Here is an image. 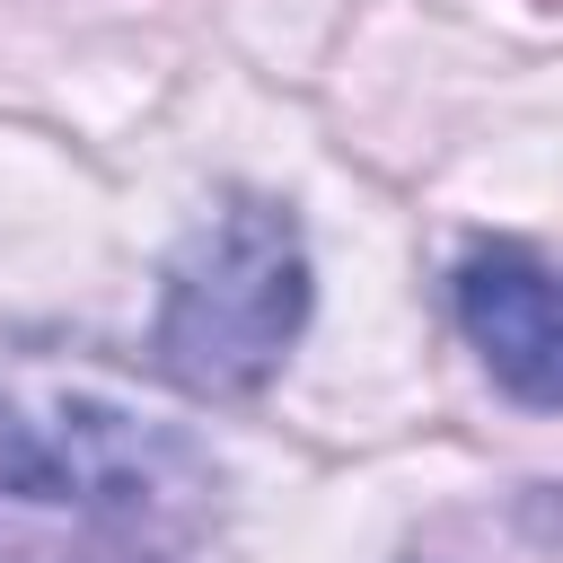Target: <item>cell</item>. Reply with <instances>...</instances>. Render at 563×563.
<instances>
[{"label": "cell", "mask_w": 563, "mask_h": 563, "mask_svg": "<svg viewBox=\"0 0 563 563\" xmlns=\"http://www.w3.org/2000/svg\"><path fill=\"white\" fill-rule=\"evenodd\" d=\"M211 457L79 387H0V563H194Z\"/></svg>", "instance_id": "obj_1"}, {"label": "cell", "mask_w": 563, "mask_h": 563, "mask_svg": "<svg viewBox=\"0 0 563 563\" xmlns=\"http://www.w3.org/2000/svg\"><path fill=\"white\" fill-rule=\"evenodd\" d=\"M308 246L299 220L264 194H229L167 264V299H158V369L194 396H255L299 325H308Z\"/></svg>", "instance_id": "obj_2"}, {"label": "cell", "mask_w": 563, "mask_h": 563, "mask_svg": "<svg viewBox=\"0 0 563 563\" xmlns=\"http://www.w3.org/2000/svg\"><path fill=\"white\" fill-rule=\"evenodd\" d=\"M449 290H457V325L484 352V369L519 405L563 413V264H545L519 238H493L457 264Z\"/></svg>", "instance_id": "obj_3"}]
</instances>
